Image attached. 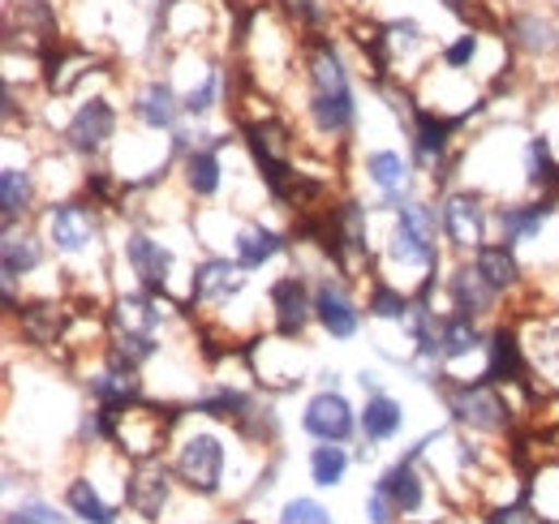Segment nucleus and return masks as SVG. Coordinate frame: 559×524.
<instances>
[{
    "instance_id": "f257e3e1",
    "label": "nucleus",
    "mask_w": 559,
    "mask_h": 524,
    "mask_svg": "<svg viewBox=\"0 0 559 524\" xmlns=\"http://www.w3.org/2000/svg\"><path fill=\"white\" fill-rule=\"evenodd\" d=\"M301 66H306V121H310V130L328 142H349L357 130V91H353L345 52L336 48V39L328 31H319V35H306Z\"/></svg>"
},
{
    "instance_id": "f03ea898",
    "label": "nucleus",
    "mask_w": 559,
    "mask_h": 524,
    "mask_svg": "<svg viewBox=\"0 0 559 524\" xmlns=\"http://www.w3.org/2000/svg\"><path fill=\"white\" fill-rule=\"evenodd\" d=\"M430 388L448 404L456 426L478 430V434H508L512 430V404H508L503 388H495L487 379H456V374L439 370L430 379Z\"/></svg>"
},
{
    "instance_id": "7ed1b4c3",
    "label": "nucleus",
    "mask_w": 559,
    "mask_h": 524,
    "mask_svg": "<svg viewBox=\"0 0 559 524\" xmlns=\"http://www.w3.org/2000/svg\"><path fill=\"white\" fill-rule=\"evenodd\" d=\"M439 206L426 202V198H409L405 206H396V219H392V233H388V246L383 254L392 266H414V271H435L443 254H439Z\"/></svg>"
},
{
    "instance_id": "20e7f679",
    "label": "nucleus",
    "mask_w": 559,
    "mask_h": 524,
    "mask_svg": "<svg viewBox=\"0 0 559 524\" xmlns=\"http://www.w3.org/2000/svg\"><path fill=\"white\" fill-rule=\"evenodd\" d=\"M224 468H228V443H224V434H215V430H190L177 443L173 473H177V486H186L190 495L215 499L224 490Z\"/></svg>"
},
{
    "instance_id": "39448f33",
    "label": "nucleus",
    "mask_w": 559,
    "mask_h": 524,
    "mask_svg": "<svg viewBox=\"0 0 559 524\" xmlns=\"http://www.w3.org/2000/svg\"><path fill=\"white\" fill-rule=\"evenodd\" d=\"M39 228H44V241L48 250H57L61 259H82L99 246V211L95 202H78V198H61V202H48L44 215H39Z\"/></svg>"
},
{
    "instance_id": "423d86ee",
    "label": "nucleus",
    "mask_w": 559,
    "mask_h": 524,
    "mask_svg": "<svg viewBox=\"0 0 559 524\" xmlns=\"http://www.w3.org/2000/svg\"><path fill=\"white\" fill-rule=\"evenodd\" d=\"M121 130V112H117V104L108 99V95H91V99H82L78 108H73V117L66 121V130H61V146L78 155V159H99L108 146H112V138Z\"/></svg>"
},
{
    "instance_id": "0eeeda50",
    "label": "nucleus",
    "mask_w": 559,
    "mask_h": 524,
    "mask_svg": "<svg viewBox=\"0 0 559 524\" xmlns=\"http://www.w3.org/2000/svg\"><path fill=\"white\" fill-rule=\"evenodd\" d=\"M478 112H487V104H478L474 112L465 108V112H439V108H426L421 104L418 121H414V130H409V155H414V164H418V172H435L448 155H456V133L469 126V117H478Z\"/></svg>"
},
{
    "instance_id": "6e6552de",
    "label": "nucleus",
    "mask_w": 559,
    "mask_h": 524,
    "mask_svg": "<svg viewBox=\"0 0 559 524\" xmlns=\"http://www.w3.org/2000/svg\"><path fill=\"white\" fill-rule=\"evenodd\" d=\"M439 228H443V241L456 250V254H474L487 246L490 233V206L478 190H448L439 194Z\"/></svg>"
},
{
    "instance_id": "1a4fd4ad",
    "label": "nucleus",
    "mask_w": 559,
    "mask_h": 524,
    "mask_svg": "<svg viewBox=\"0 0 559 524\" xmlns=\"http://www.w3.org/2000/svg\"><path fill=\"white\" fill-rule=\"evenodd\" d=\"M173 486H177V473L164 464L159 456L134 460L126 468V481H121V499L126 508L139 516V521L155 524L168 512V499H173Z\"/></svg>"
},
{
    "instance_id": "9d476101",
    "label": "nucleus",
    "mask_w": 559,
    "mask_h": 524,
    "mask_svg": "<svg viewBox=\"0 0 559 524\" xmlns=\"http://www.w3.org/2000/svg\"><path fill=\"white\" fill-rule=\"evenodd\" d=\"M121 259L130 266V275L139 279V288L155 293V297H168L173 271H177V254H173L168 241H159L155 233H146V228L134 224L126 233V241H121Z\"/></svg>"
},
{
    "instance_id": "9b49d317",
    "label": "nucleus",
    "mask_w": 559,
    "mask_h": 524,
    "mask_svg": "<svg viewBox=\"0 0 559 524\" xmlns=\"http://www.w3.org/2000/svg\"><path fill=\"white\" fill-rule=\"evenodd\" d=\"M246 275L241 262L228 259V254H207L203 262H194L190 271V301L177 306L181 314H190L194 306H211V310H224L228 301H237L246 293Z\"/></svg>"
},
{
    "instance_id": "f8f14e48",
    "label": "nucleus",
    "mask_w": 559,
    "mask_h": 524,
    "mask_svg": "<svg viewBox=\"0 0 559 524\" xmlns=\"http://www.w3.org/2000/svg\"><path fill=\"white\" fill-rule=\"evenodd\" d=\"M301 430L314 443H349L353 434H361V413L349 404V395L336 388H323L306 400L301 408Z\"/></svg>"
},
{
    "instance_id": "ddd939ff",
    "label": "nucleus",
    "mask_w": 559,
    "mask_h": 524,
    "mask_svg": "<svg viewBox=\"0 0 559 524\" xmlns=\"http://www.w3.org/2000/svg\"><path fill=\"white\" fill-rule=\"evenodd\" d=\"M267 306L280 340H301L314 323V284H306L301 271H284L267 288Z\"/></svg>"
},
{
    "instance_id": "4468645a",
    "label": "nucleus",
    "mask_w": 559,
    "mask_h": 524,
    "mask_svg": "<svg viewBox=\"0 0 559 524\" xmlns=\"http://www.w3.org/2000/svg\"><path fill=\"white\" fill-rule=\"evenodd\" d=\"M361 172H366V181L374 186V194H379V202L388 211H396V206H405L414 198V181H418L414 172H418V164H414V155H401L396 146L366 151Z\"/></svg>"
},
{
    "instance_id": "2eb2a0df",
    "label": "nucleus",
    "mask_w": 559,
    "mask_h": 524,
    "mask_svg": "<svg viewBox=\"0 0 559 524\" xmlns=\"http://www.w3.org/2000/svg\"><path fill=\"white\" fill-rule=\"evenodd\" d=\"M559 202L547 194L530 198V202H499L490 211V228H495V241L499 246H525V241H538V233L556 219Z\"/></svg>"
},
{
    "instance_id": "dca6fc26",
    "label": "nucleus",
    "mask_w": 559,
    "mask_h": 524,
    "mask_svg": "<svg viewBox=\"0 0 559 524\" xmlns=\"http://www.w3.org/2000/svg\"><path fill=\"white\" fill-rule=\"evenodd\" d=\"M314 323L332 340H357L361 331V306L353 301L345 275H319L314 279Z\"/></svg>"
},
{
    "instance_id": "f3484780",
    "label": "nucleus",
    "mask_w": 559,
    "mask_h": 524,
    "mask_svg": "<svg viewBox=\"0 0 559 524\" xmlns=\"http://www.w3.org/2000/svg\"><path fill=\"white\" fill-rule=\"evenodd\" d=\"M503 39H508L512 52L543 61V57H556L559 52V22L547 9L525 4V9H516V13L503 22Z\"/></svg>"
},
{
    "instance_id": "a211bd4d",
    "label": "nucleus",
    "mask_w": 559,
    "mask_h": 524,
    "mask_svg": "<svg viewBox=\"0 0 559 524\" xmlns=\"http://www.w3.org/2000/svg\"><path fill=\"white\" fill-rule=\"evenodd\" d=\"M130 112H134V121L146 133H173L181 126V117H186V104H181V95L173 91L168 78H146L134 91Z\"/></svg>"
},
{
    "instance_id": "6ab92c4d",
    "label": "nucleus",
    "mask_w": 559,
    "mask_h": 524,
    "mask_svg": "<svg viewBox=\"0 0 559 524\" xmlns=\"http://www.w3.org/2000/svg\"><path fill=\"white\" fill-rule=\"evenodd\" d=\"M530 374V357H525V344L516 340L512 323H499L487 331V370L483 379L495 388H521Z\"/></svg>"
},
{
    "instance_id": "aec40b11",
    "label": "nucleus",
    "mask_w": 559,
    "mask_h": 524,
    "mask_svg": "<svg viewBox=\"0 0 559 524\" xmlns=\"http://www.w3.org/2000/svg\"><path fill=\"white\" fill-rule=\"evenodd\" d=\"M86 392H91L95 404L126 413V408L142 404V374L134 366L117 361L112 353H104V366H99L95 374H86Z\"/></svg>"
},
{
    "instance_id": "412c9836",
    "label": "nucleus",
    "mask_w": 559,
    "mask_h": 524,
    "mask_svg": "<svg viewBox=\"0 0 559 524\" xmlns=\"http://www.w3.org/2000/svg\"><path fill=\"white\" fill-rule=\"evenodd\" d=\"M392 503H396V512H401V521L405 516H418L426 512V499H430V486H426V473L418 468V460L401 456L396 464H388L383 473H379V481H374Z\"/></svg>"
},
{
    "instance_id": "4be33fe9",
    "label": "nucleus",
    "mask_w": 559,
    "mask_h": 524,
    "mask_svg": "<svg viewBox=\"0 0 559 524\" xmlns=\"http://www.w3.org/2000/svg\"><path fill=\"white\" fill-rule=\"evenodd\" d=\"M48 259V241L35 237L31 228H4V241H0V271H4V288H17L26 275H35Z\"/></svg>"
},
{
    "instance_id": "5701e85b",
    "label": "nucleus",
    "mask_w": 559,
    "mask_h": 524,
    "mask_svg": "<svg viewBox=\"0 0 559 524\" xmlns=\"http://www.w3.org/2000/svg\"><path fill=\"white\" fill-rule=\"evenodd\" d=\"M443 288H448L452 310L474 314V319H490V314H495V306H499V293L483 279V271H478L474 262H456V266H452V275L443 279Z\"/></svg>"
},
{
    "instance_id": "b1692460",
    "label": "nucleus",
    "mask_w": 559,
    "mask_h": 524,
    "mask_svg": "<svg viewBox=\"0 0 559 524\" xmlns=\"http://www.w3.org/2000/svg\"><path fill=\"white\" fill-rule=\"evenodd\" d=\"M487 348V331H483V319L474 314H461V310H439V361L452 366V361H465L469 353Z\"/></svg>"
},
{
    "instance_id": "393cba45",
    "label": "nucleus",
    "mask_w": 559,
    "mask_h": 524,
    "mask_svg": "<svg viewBox=\"0 0 559 524\" xmlns=\"http://www.w3.org/2000/svg\"><path fill=\"white\" fill-rule=\"evenodd\" d=\"M284 250H288V237L276 233V228H267L263 219H254V224L233 233V259L241 262V271H263Z\"/></svg>"
},
{
    "instance_id": "a878e982",
    "label": "nucleus",
    "mask_w": 559,
    "mask_h": 524,
    "mask_svg": "<svg viewBox=\"0 0 559 524\" xmlns=\"http://www.w3.org/2000/svg\"><path fill=\"white\" fill-rule=\"evenodd\" d=\"M469 262L483 271V279H487L499 297H512V293H521V288H525V271H521V259H516V250H512V246L487 241L483 250H474V254H469Z\"/></svg>"
},
{
    "instance_id": "bb28decb",
    "label": "nucleus",
    "mask_w": 559,
    "mask_h": 524,
    "mask_svg": "<svg viewBox=\"0 0 559 524\" xmlns=\"http://www.w3.org/2000/svg\"><path fill=\"white\" fill-rule=\"evenodd\" d=\"M224 151H215V146H194V151H186L177 164H181V186H186V194L190 198H215L224 190V159H219Z\"/></svg>"
},
{
    "instance_id": "cd10ccee",
    "label": "nucleus",
    "mask_w": 559,
    "mask_h": 524,
    "mask_svg": "<svg viewBox=\"0 0 559 524\" xmlns=\"http://www.w3.org/2000/svg\"><path fill=\"white\" fill-rule=\"evenodd\" d=\"M254 404H259V395L254 392H241V388H233V383H215L207 395H194V400H190V413L211 417V421L241 426V421L254 413Z\"/></svg>"
},
{
    "instance_id": "c85d7f7f",
    "label": "nucleus",
    "mask_w": 559,
    "mask_h": 524,
    "mask_svg": "<svg viewBox=\"0 0 559 524\" xmlns=\"http://www.w3.org/2000/svg\"><path fill=\"white\" fill-rule=\"evenodd\" d=\"M401 430H405V404L388 392L366 395V404H361V439L366 443H392Z\"/></svg>"
},
{
    "instance_id": "c756f323",
    "label": "nucleus",
    "mask_w": 559,
    "mask_h": 524,
    "mask_svg": "<svg viewBox=\"0 0 559 524\" xmlns=\"http://www.w3.org/2000/svg\"><path fill=\"white\" fill-rule=\"evenodd\" d=\"M383 48H388L392 73L401 78V66H405V61L430 52V35H426V26H421L418 17H388V22H383Z\"/></svg>"
},
{
    "instance_id": "7c9ffc66",
    "label": "nucleus",
    "mask_w": 559,
    "mask_h": 524,
    "mask_svg": "<svg viewBox=\"0 0 559 524\" xmlns=\"http://www.w3.org/2000/svg\"><path fill=\"white\" fill-rule=\"evenodd\" d=\"M332 233L353 259H370V211L357 198L332 202Z\"/></svg>"
},
{
    "instance_id": "2f4dec72",
    "label": "nucleus",
    "mask_w": 559,
    "mask_h": 524,
    "mask_svg": "<svg viewBox=\"0 0 559 524\" xmlns=\"http://www.w3.org/2000/svg\"><path fill=\"white\" fill-rule=\"evenodd\" d=\"M35 172L31 168H17V164H4L0 168V215H4V228H13L22 215H31L35 206Z\"/></svg>"
},
{
    "instance_id": "473e14b6",
    "label": "nucleus",
    "mask_w": 559,
    "mask_h": 524,
    "mask_svg": "<svg viewBox=\"0 0 559 524\" xmlns=\"http://www.w3.org/2000/svg\"><path fill=\"white\" fill-rule=\"evenodd\" d=\"M414 310V293H401V284L383 279V275H370V288H366V319L374 323H405Z\"/></svg>"
},
{
    "instance_id": "72a5a7b5",
    "label": "nucleus",
    "mask_w": 559,
    "mask_h": 524,
    "mask_svg": "<svg viewBox=\"0 0 559 524\" xmlns=\"http://www.w3.org/2000/svg\"><path fill=\"white\" fill-rule=\"evenodd\" d=\"M521 159H525V186L530 190H547L551 177L559 172V155H556V142L547 133H530L525 146H521Z\"/></svg>"
},
{
    "instance_id": "f704fd0d",
    "label": "nucleus",
    "mask_w": 559,
    "mask_h": 524,
    "mask_svg": "<svg viewBox=\"0 0 559 524\" xmlns=\"http://www.w3.org/2000/svg\"><path fill=\"white\" fill-rule=\"evenodd\" d=\"M66 508L82 524H117V508H108L99 499V490H95L91 477H73L70 486H66Z\"/></svg>"
},
{
    "instance_id": "c9c22d12",
    "label": "nucleus",
    "mask_w": 559,
    "mask_h": 524,
    "mask_svg": "<svg viewBox=\"0 0 559 524\" xmlns=\"http://www.w3.org/2000/svg\"><path fill=\"white\" fill-rule=\"evenodd\" d=\"M224 82H228V73H224V66H211L186 95H181V104H186V117L190 121H207L211 112L224 104Z\"/></svg>"
},
{
    "instance_id": "e433bc0d",
    "label": "nucleus",
    "mask_w": 559,
    "mask_h": 524,
    "mask_svg": "<svg viewBox=\"0 0 559 524\" xmlns=\"http://www.w3.org/2000/svg\"><path fill=\"white\" fill-rule=\"evenodd\" d=\"M306 464H310V481L323 486V490H332V486H341L349 477L353 456L345 452V443H319V448H310Z\"/></svg>"
},
{
    "instance_id": "4c0bfd02",
    "label": "nucleus",
    "mask_w": 559,
    "mask_h": 524,
    "mask_svg": "<svg viewBox=\"0 0 559 524\" xmlns=\"http://www.w3.org/2000/svg\"><path fill=\"white\" fill-rule=\"evenodd\" d=\"M241 439H250L254 448H276L280 443V413L276 404H254V413L237 426Z\"/></svg>"
},
{
    "instance_id": "58836bf2",
    "label": "nucleus",
    "mask_w": 559,
    "mask_h": 524,
    "mask_svg": "<svg viewBox=\"0 0 559 524\" xmlns=\"http://www.w3.org/2000/svg\"><path fill=\"white\" fill-rule=\"evenodd\" d=\"M280 9L288 13V22L306 35H319L332 22V0H280Z\"/></svg>"
},
{
    "instance_id": "ea45409f",
    "label": "nucleus",
    "mask_w": 559,
    "mask_h": 524,
    "mask_svg": "<svg viewBox=\"0 0 559 524\" xmlns=\"http://www.w3.org/2000/svg\"><path fill=\"white\" fill-rule=\"evenodd\" d=\"M478 52H483V35L474 31V26H465L452 44H443V52H439V66L448 69V73H465V69L478 61Z\"/></svg>"
},
{
    "instance_id": "a19ab883",
    "label": "nucleus",
    "mask_w": 559,
    "mask_h": 524,
    "mask_svg": "<svg viewBox=\"0 0 559 524\" xmlns=\"http://www.w3.org/2000/svg\"><path fill=\"white\" fill-rule=\"evenodd\" d=\"M280 524H332V512L319 503V499H288L280 508Z\"/></svg>"
},
{
    "instance_id": "79ce46f5",
    "label": "nucleus",
    "mask_w": 559,
    "mask_h": 524,
    "mask_svg": "<svg viewBox=\"0 0 559 524\" xmlns=\"http://www.w3.org/2000/svg\"><path fill=\"white\" fill-rule=\"evenodd\" d=\"M4 524H70L52 503H39V499H26L22 508H13L9 516H4Z\"/></svg>"
},
{
    "instance_id": "37998d69",
    "label": "nucleus",
    "mask_w": 559,
    "mask_h": 524,
    "mask_svg": "<svg viewBox=\"0 0 559 524\" xmlns=\"http://www.w3.org/2000/svg\"><path fill=\"white\" fill-rule=\"evenodd\" d=\"M366 521L370 524H396L401 521V512H396V503L379 490V486H370V495H366Z\"/></svg>"
},
{
    "instance_id": "c03bdc74",
    "label": "nucleus",
    "mask_w": 559,
    "mask_h": 524,
    "mask_svg": "<svg viewBox=\"0 0 559 524\" xmlns=\"http://www.w3.org/2000/svg\"><path fill=\"white\" fill-rule=\"evenodd\" d=\"M487 524H534V516H530V503L516 499L512 508H495L487 516Z\"/></svg>"
},
{
    "instance_id": "a18cd8bd",
    "label": "nucleus",
    "mask_w": 559,
    "mask_h": 524,
    "mask_svg": "<svg viewBox=\"0 0 559 524\" xmlns=\"http://www.w3.org/2000/svg\"><path fill=\"white\" fill-rule=\"evenodd\" d=\"M357 388H361L366 395L383 392V379H379V370H361V374H357Z\"/></svg>"
},
{
    "instance_id": "49530a36",
    "label": "nucleus",
    "mask_w": 559,
    "mask_h": 524,
    "mask_svg": "<svg viewBox=\"0 0 559 524\" xmlns=\"http://www.w3.org/2000/svg\"><path fill=\"white\" fill-rule=\"evenodd\" d=\"M439 4H443V9H448V13H456V17H465V22H469V17H474V9H469V4H465V0H439Z\"/></svg>"
},
{
    "instance_id": "de8ad7c7",
    "label": "nucleus",
    "mask_w": 559,
    "mask_h": 524,
    "mask_svg": "<svg viewBox=\"0 0 559 524\" xmlns=\"http://www.w3.org/2000/svg\"><path fill=\"white\" fill-rule=\"evenodd\" d=\"M233 524H254V521H233Z\"/></svg>"
}]
</instances>
